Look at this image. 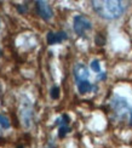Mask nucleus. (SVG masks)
<instances>
[{"label": "nucleus", "instance_id": "nucleus-1", "mask_svg": "<svg viewBox=\"0 0 132 148\" xmlns=\"http://www.w3.org/2000/svg\"><path fill=\"white\" fill-rule=\"evenodd\" d=\"M92 6L97 14L105 20H115L120 17L124 12L121 1L105 0V1H92Z\"/></svg>", "mask_w": 132, "mask_h": 148}, {"label": "nucleus", "instance_id": "nucleus-2", "mask_svg": "<svg viewBox=\"0 0 132 148\" xmlns=\"http://www.w3.org/2000/svg\"><path fill=\"white\" fill-rule=\"evenodd\" d=\"M73 28L78 35H84L87 30L92 29V23L87 17H85L83 15H78L74 17Z\"/></svg>", "mask_w": 132, "mask_h": 148}, {"label": "nucleus", "instance_id": "nucleus-3", "mask_svg": "<svg viewBox=\"0 0 132 148\" xmlns=\"http://www.w3.org/2000/svg\"><path fill=\"white\" fill-rule=\"evenodd\" d=\"M35 10H36V14L41 18H44L45 21H49L53 16L51 6L46 1H35Z\"/></svg>", "mask_w": 132, "mask_h": 148}, {"label": "nucleus", "instance_id": "nucleus-4", "mask_svg": "<svg viewBox=\"0 0 132 148\" xmlns=\"http://www.w3.org/2000/svg\"><path fill=\"white\" fill-rule=\"evenodd\" d=\"M68 38L66 32H49L47 35H46V41L49 45H55V44H58V42L63 41Z\"/></svg>", "mask_w": 132, "mask_h": 148}, {"label": "nucleus", "instance_id": "nucleus-5", "mask_svg": "<svg viewBox=\"0 0 132 148\" xmlns=\"http://www.w3.org/2000/svg\"><path fill=\"white\" fill-rule=\"evenodd\" d=\"M74 77L78 83L84 82V80H87V78H89V71H87V68L84 64L79 63L74 68Z\"/></svg>", "mask_w": 132, "mask_h": 148}, {"label": "nucleus", "instance_id": "nucleus-6", "mask_svg": "<svg viewBox=\"0 0 132 148\" xmlns=\"http://www.w3.org/2000/svg\"><path fill=\"white\" fill-rule=\"evenodd\" d=\"M91 89H92V84L89 80H84V82L78 83V90L80 94H86V92L91 91Z\"/></svg>", "mask_w": 132, "mask_h": 148}, {"label": "nucleus", "instance_id": "nucleus-7", "mask_svg": "<svg viewBox=\"0 0 132 148\" xmlns=\"http://www.w3.org/2000/svg\"><path fill=\"white\" fill-rule=\"evenodd\" d=\"M0 126L3 129H9L10 127V120L6 115L0 114Z\"/></svg>", "mask_w": 132, "mask_h": 148}, {"label": "nucleus", "instance_id": "nucleus-8", "mask_svg": "<svg viewBox=\"0 0 132 148\" xmlns=\"http://www.w3.org/2000/svg\"><path fill=\"white\" fill-rule=\"evenodd\" d=\"M91 69L97 72V73H101V64H99L98 60H93L91 62Z\"/></svg>", "mask_w": 132, "mask_h": 148}, {"label": "nucleus", "instance_id": "nucleus-9", "mask_svg": "<svg viewBox=\"0 0 132 148\" xmlns=\"http://www.w3.org/2000/svg\"><path fill=\"white\" fill-rule=\"evenodd\" d=\"M51 97L53 98V100H57V98L60 97V88L58 86H53V88L51 89Z\"/></svg>", "mask_w": 132, "mask_h": 148}, {"label": "nucleus", "instance_id": "nucleus-10", "mask_svg": "<svg viewBox=\"0 0 132 148\" xmlns=\"http://www.w3.org/2000/svg\"><path fill=\"white\" fill-rule=\"evenodd\" d=\"M67 132H69V127L68 126H61L60 127V131H58V136L60 137H64L66 135H67Z\"/></svg>", "mask_w": 132, "mask_h": 148}]
</instances>
